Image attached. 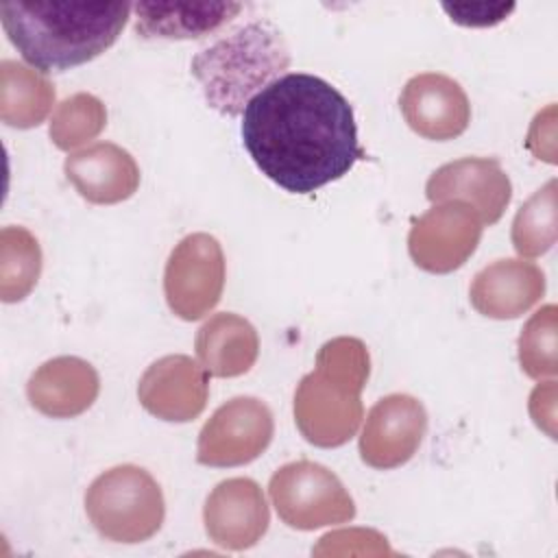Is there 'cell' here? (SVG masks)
<instances>
[{
  "instance_id": "obj_1",
  "label": "cell",
  "mask_w": 558,
  "mask_h": 558,
  "mask_svg": "<svg viewBox=\"0 0 558 558\" xmlns=\"http://www.w3.org/2000/svg\"><path fill=\"white\" fill-rule=\"evenodd\" d=\"M242 144L266 179L312 194L364 159L349 100L325 78L290 72L257 92L242 113Z\"/></svg>"
},
{
  "instance_id": "obj_2",
  "label": "cell",
  "mask_w": 558,
  "mask_h": 558,
  "mask_svg": "<svg viewBox=\"0 0 558 558\" xmlns=\"http://www.w3.org/2000/svg\"><path fill=\"white\" fill-rule=\"evenodd\" d=\"M131 2H2L9 41L39 72L83 65L116 44Z\"/></svg>"
},
{
  "instance_id": "obj_3",
  "label": "cell",
  "mask_w": 558,
  "mask_h": 558,
  "mask_svg": "<svg viewBox=\"0 0 558 558\" xmlns=\"http://www.w3.org/2000/svg\"><path fill=\"white\" fill-rule=\"evenodd\" d=\"M371 375L366 344L353 336L327 340L314 371L294 390V423L314 447L331 449L349 442L364 416L362 390Z\"/></svg>"
},
{
  "instance_id": "obj_4",
  "label": "cell",
  "mask_w": 558,
  "mask_h": 558,
  "mask_svg": "<svg viewBox=\"0 0 558 558\" xmlns=\"http://www.w3.org/2000/svg\"><path fill=\"white\" fill-rule=\"evenodd\" d=\"M288 65L290 52L279 28L255 20L201 50L192 59V74L211 109L238 116Z\"/></svg>"
},
{
  "instance_id": "obj_5",
  "label": "cell",
  "mask_w": 558,
  "mask_h": 558,
  "mask_svg": "<svg viewBox=\"0 0 558 558\" xmlns=\"http://www.w3.org/2000/svg\"><path fill=\"white\" fill-rule=\"evenodd\" d=\"M85 512L102 538L142 543L159 532L166 501L161 486L146 469L120 464L100 473L89 484Z\"/></svg>"
},
{
  "instance_id": "obj_6",
  "label": "cell",
  "mask_w": 558,
  "mask_h": 558,
  "mask_svg": "<svg viewBox=\"0 0 558 558\" xmlns=\"http://www.w3.org/2000/svg\"><path fill=\"white\" fill-rule=\"evenodd\" d=\"M268 495L279 519L294 530L338 525L355 517V504L338 475L312 460L279 466Z\"/></svg>"
},
{
  "instance_id": "obj_7",
  "label": "cell",
  "mask_w": 558,
  "mask_h": 558,
  "mask_svg": "<svg viewBox=\"0 0 558 558\" xmlns=\"http://www.w3.org/2000/svg\"><path fill=\"white\" fill-rule=\"evenodd\" d=\"M225 253L209 233L185 235L170 253L163 270L168 307L181 320H198L209 314L225 288Z\"/></svg>"
},
{
  "instance_id": "obj_8",
  "label": "cell",
  "mask_w": 558,
  "mask_h": 558,
  "mask_svg": "<svg viewBox=\"0 0 558 558\" xmlns=\"http://www.w3.org/2000/svg\"><path fill=\"white\" fill-rule=\"evenodd\" d=\"M275 421L257 397H233L203 425L196 460L205 466H242L257 460L270 445Z\"/></svg>"
},
{
  "instance_id": "obj_9",
  "label": "cell",
  "mask_w": 558,
  "mask_h": 558,
  "mask_svg": "<svg viewBox=\"0 0 558 558\" xmlns=\"http://www.w3.org/2000/svg\"><path fill=\"white\" fill-rule=\"evenodd\" d=\"M482 229V218L471 205L460 201L434 203L432 209L412 220L408 253L421 270L447 275L475 253Z\"/></svg>"
},
{
  "instance_id": "obj_10",
  "label": "cell",
  "mask_w": 558,
  "mask_h": 558,
  "mask_svg": "<svg viewBox=\"0 0 558 558\" xmlns=\"http://www.w3.org/2000/svg\"><path fill=\"white\" fill-rule=\"evenodd\" d=\"M427 412L416 397L388 395L366 414L360 436V458L364 464L388 471L405 464L423 442Z\"/></svg>"
},
{
  "instance_id": "obj_11",
  "label": "cell",
  "mask_w": 558,
  "mask_h": 558,
  "mask_svg": "<svg viewBox=\"0 0 558 558\" xmlns=\"http://www.w3.org/2000/svg\"><path fill=\"white\" fill-rule=\"evenodd\" d=\"M432 203L460 201L471 205L482 225H495L512 198V183L493 157H462L432 172L425 185Z\"/></svg>"
},
{
  "instance_id": "obj_12",
  "label": "cell",
  "mask_w": 558,
  "mask_h": 558,
  "mask_svg": "<svg viewBox=\"0 0 558 558\" xmlns=\"http://www.w3.org/2000/svg\"><path fill=\"white\" fill-rule=\"evenodd\" d=\"M207 371L190 355L174 353L153 362L137 384L142 408L170 423L194 421L207 405Z\"/></svg>"
},
{
  "instance_id": "obj_13",
  "label": "cell",
  "mask_w": 558,
  "mask_h": 558,
  "mask_svg": "<svg viewBox=\"0 0 558 558\" xmlns=\"http://www.w3.org/2000/svg\"><path fill=\"white\" fill-rule=\"evenodd\" d=\"M408 126L425 140L447 142L462 135L471 122V105L458 81L438 72L412 76L399 96Z\"/></svg>"
},
{
  "instance_id": "obj_14",
  "label": "cell",
  "mask_w": 558,
  "mask_h": 558,
  "mask_svg": "<svg viewBox=\"0 0 558 558\" xmlns=\"http://www.w3.org/2000/svg\"><path fill=\"white\" fill-rule=\"evenodd\" d=\"M203 521L207 536L231 551L253 547L268 530L270 512L259 484L251 477L220 482L205 501Z\"/></svg>"
},
{
  "instance_id": "obj_15",
  "label": "cell",
  "mask_w": 558,
  "mask_h": 558,
  "mask_svg": "<svg viewBox=\"0 0 558 558\" xmlns=\"http://www.w3.org/2000/svg\"><path fill=\"white\" fill-rule=\"evenodd\" d=\"M545 294L543 270L523 257L497 259L482 268L469 288L471 305L486 318L510 320L532 310Z\"/></svg>"
},
{
  "instance_id": "obj_16",
  "label": "cell",
  "mask_w": 558,
  "mask_h": 558,
  "mask_svg": "<svg viewBox=\"0 0 558 558\" xmlns=\"http://www.w3.org/2000/svg\"><path fill=\"white\" fill-rule=\"evenodd\" d=\"M63 172L74 190L94 205H116L140 187V168L129 150L111 142H98L70 153Z\"/></svg>"
},
{
  "instance_id": "obj_17",
  "label": "cell",
  "mask_w": 558,
  "mask_h": 558,
  "mask_svg": "<svg viewBox=\"0 0 558 558\" xmlns=\"http://www.w3.org/2000/svg\"><path fill=\"white\" fill-rule=\"evenodd\" d=\"M98 392L100 377L96 368L76 355H59L44 362L26 384L31 405L50 418L83 414Z\"/></svg>"
},
{
  "instance_id": "obj_18",
  "label": "cell",
  "mask_w": 558,
  "mask_h": 558,
  "mask_svg": "<svg viewBox=\"0 0 558 558\" xmlns=\"http://www.w3.org/2000/svg\"><path fill=\"white\" fill-rule=\"evenodd\" d=\"M135 33L144 39L205 37L240 11V2H135Z\"/></svg>"
},
{
  "instance_id": "obj_19",
  "label": "cell",
  "mask_w": 558,
  "mask_h": 558,
  "mask_svg": "<svg viewBox=\"0 0 558 558\" xmlns=\"http://www.w3.org/2000/svg\"><path fill=\"white\" fill-rule=\"evenodd\" d=\"M194 347L207 375L240 377L257 362L259 336L244 316L220 312L203 323Z\"/></svg>"
},
{
  "instance_id": "obj_20",
  "label": "cell",
  "mask_w": 558,
  "mask_h": 558,
  "mask_svg": "<svg viewBox=\"0 0 558 558\" xmlns=\"http://www.w3.org/2000/svg\"><path fill=\"white\" fill-rule=\"evenodd\" d=\"M54 105V85L35 68L17 61L0 63V118L15 129H33Z\"/></svg>"
},
{
  "instance_id": "obj_21",
  "label": "cell",
  "mask_w": 558,
  "mask_h": 558,
  "mask_svg": "<svg viewBox=\"0 0 558 558\" xmlns=\"http://www.w3.org/2000/svg\"><path fill=\"white\" fill-rule=\"evenodd\" d=\"M41 272V248L24 227L0 231V299L15 303L28 296Z\"/></svg>"
},
{
  "instance_id": "obj_22",
  "label": "cell",
  "mask_w": 558,
  "mask_h": 558,
  "mask_svg": "<svg viewBox=\"0 0 558 558\" xmlns=\"http://www.w3.org/2000/svg\"><path fill=\"white\" fill-rule=\"evenodd\" d=\"M556 244V181H547L517 211L512 246L521 257H538Z\"/></svg>"
},
{
  "instance_id": "obj_23",
  "label": "cell",
  "mask_w": 558,
  "mask_h": 558,
  "mask_svg": "<svg viewBox=\"0 0 558 558\" xmlns=\"http://www.w3.org/2000/svg\"><path fill=\"white\" fill-rule=\"evenodd\" d=\"M107 124V109L100 98L78 92L57 105L50 118V140L61 150H72L94 137Z\"/></svg>"
},
{
  "instance_id": "obj_24",
  "label": "cell",
  "mask_w": 558,
  "mask_h": 558,
  "mask_svg": "<svg viewBox=\"0 0 558 558\" xmlns=\"http://www.w3.org/2000/svg\"><path fill=\"white\" fill-rule=\"evenodd\" d=\"M519 364L532 379L554 377L558 373L556 360V305L541 307L525 323L519 336Z\"/></svg>"
},
{
  "instance_id": "obj_25",
  "label": "cell",
  "mask_w": 558,
  "mask_h": 558,
  "mask_svg": "<svg viewBox=\"0 0 558 558\" xmlns=\"http://www.w3.org/2000/svg\"><path fill=\"white\" fill-rule=\"evenodd\" d=\"M449 17L462 26H495L504 22L512 11L514 4L508 2H471V4H442Z\"/></svg>"
},
{
  "instance_id": "obj_26",
  "label": "cell",
  "mask_w": 558,
  "mask_h": 558,
  "mask_svg": "<svg viewBox=\"0 0 558 558\" xmlns=\"http://www.w3.org/2000/svg\"><path fill=\"white\" fill-rule=\"evenodd\" d=\"M554 399H556V386L554 381L538 384L530 397V414L538 427H543L554 438Z\"/></svg>"
}]
</instances>
